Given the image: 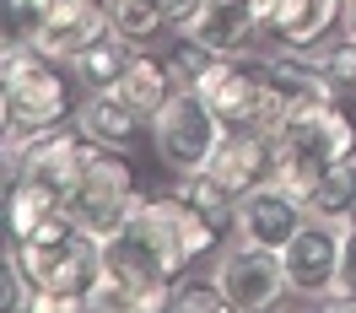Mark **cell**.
I'll use <instances>...</instances> for the list:
<instances>
[{"label":"cell","mask_w":356,"mask_h":313,"mask_svg":"<svg viewBox=\"0 0 356 313\" xmlns=\"http://www.w3.org/2000/svg\"><path fill=\"white\" fill-rule=\"evenodd\" d=\"M195 248H189V211L178 195L162 200H135V211L103 238V270L130 281L135 291H146L152 308H168L173 281L189 270Z\"/></svg>","instance_id":"cell-1"},{"label":"cell","mask_w":356,"mask_h":313,"mask_svg":"<svg viewBox=\"0 0 356 313\" xmlns=\"http://www.w3.org/2000/svg\"><path fill=\"white\" fill-rule=\"evenodd\" d=\"M11 248H17L27 281H33V308L38 313L87 308L92 281L103 275V238H92L70 211H54L33 232L11 238Z\"/></svg>","instance_id":"cell-2"},{"label":"cell","mask_w":356,"mask_h":313,"mask_svg":"<svg viewBox=\"0 0 356 313\" xmlns=\"http://www.w3.org/2000/svg\"><path fill=\"white\" fill-rule=\"evenodd\" d=\"M0 119H6V135H22V141L60 130L70 119L65 76L27 38H6V54H0Z\"/></svg>","instance_id":"cell-3"},{"label":"cell","mask_w":356,"mask_h":313,"mask_svg":"<svg viewBox=\"0 0 356 313\" xmlns=\"http://www.w3.org/2000/svg\"><path fill=\"white\" fill-rule=\"evenodd\" d=\"M270 146H275V179L302 195L330 168H340V162L356 156V125L334 103L330 109H302V113H286L270 130Z\"/></svg>","instance_id":"cell-4"},{"label":"cell","mask_w":356,"mask_h":313,"mask_svg":"<svg viewBox=\"0 0 356 313\" xmlns=\"http://www.w3.org/2000/svg\"><path fill=\"white\" fill-rule=\"evenodd\" d=\"M227 141V119L195 87H173V97L152 113V146L168 173H205Z\"/></svg>","instance_id":"cell-5"},{"label":"cell","mask_w":356,"mask_h":313,"mask_svg":"<svg viewBox=\"0 0 356 313\" xmlns=\"http://www.w3.org/2000/svg\"><path fill=\"white\" fill-rule=\"evenodd\" d=\"M211 275H216V287H222V297H227L232 313H265V308H275V303L291 291L281 254H275V248L238 243V238H232L227 248H216Z\"/></svg>","instance_id":"cell-6"},{"label":"cell","mask_w":356,"mask_h":313,"mask_svg":"<svg viewBox=\"0 0 356 313\" xmlns=\"http://www.w3.org/2000/svg\"><path fill=\"white\" fill-rule=\"evenodd\" d=\"M135 200H140V195H135L130 162L97 146V156L87 162V173H81V179H76V189L65 195V211L87 227L92 238H108L113 227L135 211Z\"/></svg>","instance_id":"cell-7"},{"label":"cell","mask_w":356,"mask_h":313,"mask_svg":"<svg viewBox=\"0 0 356 313\" xmlns=\"http://www.w3.org/2000/svg\"><path fill=\"white\" fill-rule=\"evenodd\" d=\"M195 92L227 119V130H270V125H275L270 92H265V70H248L243 60H232V54H216V60L200 70Z\"/></svg>","instance_id":"cell-8"},{"label":"cell","mask_w":356,"mask_h":313,"mask_svg":"<svg viewBox=\"0 0 356 313\" xmlns=\"http://www.w3.org/2000/svg\"><path fill=\"white\" fill-rule=\"evenodd\" d=\"M302 222H308V205H302V195L291 189V184L281 179H265L254 184L248 195H238V211H232V238L238 243H254V248H281L302 232Z\"/></svg>","instance_id":"cell-9"},{"label":"cell","mask_w":356,"mask_h":313,"mask_svg":"<svg viewBox=\"0 0 356 313\" xmlns=\"http://www.w3.org/2000/svg\"><path fill=\"white\" fill-rule=\"evenodd\" d=\"M259 70H265V92H270L275 125H281L286 113H302V109H330L334 97H340V81L318 65L313 49H275ZM275 125H270V130H275Z\"/></svg>","instance_id":"cell-10"},{"label":"cell","mask_w":356,"mask_h":313,"mask_svg":"<svg viewBox=\"0 0 356 313\" xmlns=\"http://www.w3.org/2000/svg\"><path fill=\"white\" fill-rule=\"evenodd\" d=\"M340 243H346V227L302 222V232L281 248L286 287H291L297 303H313V308H324V303H330L334 281H340Z\"/></svg>","instance_id":"cell-11"},{"label":"cell","mask_w":356,"mask_h":313,"mask_svg":"<svg viewBox=\"0 0 356 313\" xmlns=\"http://www.w3.org/2000/svg\"><path fill=\"white\" fill-rule=\"evenodd\" d=\"M108 27L113 22H108V6H103V0H54L44 17H38V27L27 33V44L38 49V54H49L54 65H70V60L87 44H97Z\"/></svg>","instance_id":"cell-12"},{"label":"cell","mask_w":356,"mask_h":313,"mask_svg":"<svg viewBox=\"0 0 356 313\" xmlns=\"http://www.w3.org/2000/svg\"><path fill=\"white\" fill-rule=\"evenodd\" d=\"M97 156V146H92L81 130H49V135H33L22 146V179L44 184V189H54L60 200H65L70 189H76V179L87 173V162Z\"/></svg>","instance_id":"cell-13"},{"label":"cell","mask_w":356,"mask_h":313,"mask_svg":"<svg viewBox=\"0 0 356 313\" xmlns=\"http://www.w3.org/2000/svg\"><path fill=\"white\" fill-rule=\"evenodd\" d=\"M254 17L281 49H313L346 17V0H254Z\"/></svg>","instance_id":"cell-14"},{"label":"cell","mask_w":356,"mask_h":313,"mask_svg":"<svg viewBox=\"0 0 356 313\" xmlns=\"http://www.w3.org/2000/svg\"><path fill=\"white\" fill-rule=\"evenodd\" d=\"M265 22L254 17V0H200V11L184 22V38L205 44L211 54H248L259 44Z\"/></svg>","instance_id":"cell-15"},{"label":"cell","mask_w":356,"mask_h":313,"mask_svg":"<svg viewBox=\"0 0 356 313\" xmlns=\"http://www.w3.org/2000/svg\"><path fill=\"white\" fill-rule=\"evenodd\" d=\"M211 173H216L232 195H248L254 184L275 179V146H270V130H227L222 152L211 156Z\"/></svg>","instance_id":"cell-16"},{"label":"cell","mask_w":356,"mask_h":313,"mask_svg":"<svg viewBox=\"0 0 356 313\" xmlns=\"http://www.w3.org/2000/svg\"><path fill=\"white\" fill-rule=\"evenodd\" d=\"M140 125H152L146 113H135L119 92H87L81 97V109H76V130L87 135L92 146H103V152H124L135 135H140Z\"/></svg>","instance_id":"cell-17"},{"label":"cell","mask_w":356,"mask_h":313,"mask_svg":"<svg viewBox=\"0 0 356 313\" xmlns=\"http://www.w3.org/2000/svg\"><path fill=\"white\" fill-rule=\"evenodd\" d=\"M135 54H140V49H135L124 33H113V27H108V33H103L97 44H87V49H81V54H76L65 70L76 76V87H87V92H108L113 81H119V76L130 70Z\"/></svg>","instance_id":"cell-18"},{"label":"cell","mask_w":356,"mask_h":313,"mask_svg":"<svg viewBox=\"0 0 356 313\" xmlns=\"http://www.w3.org/2000/svg\"><path fill=\"white\" fill-rule=\"evenodd\" d=\"M302 205H308V222H330V227H351V205H356V156L330 168L318 184L302 189Z\"/></svg>","instance_id":"cell-19"},{"label":"cell","mask_w":356,"mask_h":313,"mask_svg":"<svg viewBox=\"0 0 356 313\" xmlns=\"http://www.w3.org/2000/svg\"><path fill=\"white\" fill-rule=\"evenodd\" d=\"M113 92H119L135 113H146V119H152V113L173 97V70L162 65V60H152V54H135L130 70L113 81Z\"/></svg>","instance_id":"cell-20"},{"label":"cell","mask_w":356,"mask_h":313,"mask_svg":"<svg viewBox=\"0 0 356 313\" xmlns=\"http://www.w3.org/2000/svg\"><path fill=\"white\" fill-rule=\"evenodd\" d=\"M103 6H108L113 33H124L135 49H146V44H156V38L178 33V27H173V11H168V0H103Z\"/></svg>","instance_id":"cell-21"},{"label":"cell","mask_w":356,"mask_h":313,"mask_svg":"<svg viewBox=\"0 0 356 313\" xmlns=\"http://www.w3.org/2000/svg\"><path fill=\"white\" fill-rule=\"evenodd\" d=\"M173 195H178L184 205H189V211H200V216H205L211 227H232L238 195H232V189H227V184L216 179V173H211V168H205V173H178Z\"/></svg>","instance_id":"cell-22"},{"label":"cell","mask_w":356,"mask_h":313,"mask_svg":"<svg viewBox=\"0 0 356 313\" xmlns=\"http://www.w3.org/2000/svg\"><path fill=\"white\" fill-rule=\"evenodd\" d=\"M168 308H178V313H222L227 297H222V287H216V275H178Z\"/></svg>","instance_id":"cell-23"},{"label":"cell","mask_w":356,"mask_h":313,"mask_svg":"<svg viewBox=\"0 0 356 313\" xmlns=\"http://www.w3.org/2000/svg\"><path fill=\"white\" fill-rule=\"evenodd\" d=\"M87 308H97V313H140V308H152V303H146V291H135L130 281H119V275H108V270H103V275H97V281H92V291H87Z\"/></svg>","instance_id":"cell-24"},{"label":"cell","mask_w":356,"mask_h":313,"mask_svg":"<svg viewBox=\"0 0 356 313\" xmlns=\"http://www.w3.org/2000/svg\"><path fill=\"white\" fill-rule=\"evenodd\" d=\"M313 54H318V65L330 70L340 87H356V33L351 27L334 33V38H324V44H313Z\"/></svg>","instance_id":"cell-25"},{"label":"cell","mask_w":356,"mask_h":313,"mask_svg":"<svg viewBox=\"0 0 356 313\" xmlns=\"http://www.w3.org/2000/svg\"><path fill=\"white\" fill-rule=\"evenodd\" d=\"M0 308H33V281H27V270H22V259H17V248L6 243V259H0Z\"/></svg>","instance_id":"cell-26"},{"label":"cell","mask_w":356,"mask_h":313,"mask_svg":"<svg viewBox=\"0 0 356 313\" xmlns=\"http://www.w3.org/2000/svg\"><path fill=\"white\" fill-rule=\"evenodd\" d=\"M324 308H356V227H346V243H340V281H334Z\"/></svg>","instance_id":"cell-27"},{"label":"cell","mask_w":356,"mask_h":313,"mask_svg":"<svg viewBox=\"0 0 356 313\" xmlns=\"http://www.w3.org/2000/svg\"><path fill=\"white\" fill-rule=\"evenodd\" d=\"M346 27L356 33V0H346Z\"/></svg>","instance_id":"cell-28"},{"label":"cell","mask_w":356,"mask_h":313,"mask_svg":"<svg viewBox=\"0 0 356 313\" xmlns=\"http://www.w3.org/2000/svg\"><path fill=\"white\" fill-rule=\"evenodd\" d=\"M351 227H356V205H351Z\"/></svg>","instance_id":"cell-29"}]
</instances>
